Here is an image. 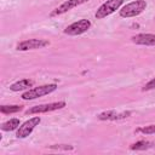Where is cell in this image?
I'll return each mask as SVG.
<instances>
[{
    "label": "cell",
    "instance_id": "obj_7",
    "mask_svg": "<svg viewBox=\"0 0 155 155\" xmlns=\"http://www.w3.org/2000/svg\"><path fill=\"white\" fill-rule=\"evenodd\" d=\"M91 27V22L88 19H80L78 22L71 23L64 29V34L67 35H80L85 31H87Z\"/></svg>",
    "mask_w": 155,
    "mask_h": 155
},
{
    "label": "cell",
    "instance_id": "obj_5",
    "mask_svg": "<svg viewBox=\"0 0 155 155\" xmlns=\"http://www.w3.org/2000/svg\"><path fill=\"white\" fill-rule=\"evenodd\" d=\"M48 45H50V41L45 40V39H29V40H24V41L17 44L16 50H18V51L36 50V48H42Z\"/></svg>",
    "mask_w": 155,
    "mask_h": 155
},
{
    "label": "cell",
    "instance_id": "obj_3",
    "mask_svg": "<svg viewBox=\"0 0 155 155\" xmlns=\"http://www.w3.org/2000/svg\"><path fill=\"white\" fill-rule=\"evenodd\" d=\"M124 0H107L104 4H102L98 10L96 11V18L97 19H102L105 18L107 16L111 15L113 12H115L121 5H122Z\"/></svg>",
    "mask_w": 155,
    "mask_h": 155
},
{
    "label": "cell",
    "instance_id": "obj_8",
    "mask_svg": "<svg viewBox=\"0 0 155 155\" xmlns=\"http://www.w3.org/2000/svg\"><path fill=\"white\" fill-rule=\"evenodd\" d=\"M87 1H88V0H67V1H64L63 4H61L57 8H54V10L50 13V16L53 17V16H58V15L65 13V12L70 11L71 8L79 6V5H81V4H85V2H87Z\"/></svg>",
    "mask_w": 155,
    "mask_h": 155
},
{
    "label": "cell",
    "instance_id": "obj_15",
    "mask_svg": "<svg viewBox=\"0 0 155 155\" xmlns=\"http://www.w3.org/2000/svg\"><path fill=\"white\" fill-rule=\"evenodd\" d=\"M137 132H142L144 134H155V125H149V126H144L137 130Z\"/></svg>",
    "mask_w": 155,
    "mask_h": 155
},
{
    "label": "cell",
    "instance_id": "obj_6",
    "mask_svg": "<svg viewBox=\"0 0 155 155\" xmlns=\"http://www.w3.org/2000/svg\"><path fill=\"white\" fill-rule=\"evenodd\" d=\"M65 107V102L64 101H59V102H53V103H46V104H40V105H35L30 109H28L25 113L27 114H40V113H48V111H53V110H58Z\"/></svg>",
    "mask_w": 155,
    "mask_h": 155
},
{
    "label": "cell",
    "instance_id": "obj_9",
    "mask_svg": "<svg viewBox=\"0 0 155 155\" xmlns=\"http://www.w3.org/2000/svg\"><path fill=\"white\" fill-rule=\"evenodd\" d=\"M131 39L137 45L155 46V34H137L133 35Z\"/></svg>",
    "mask_w": 155,
    "mask_h": 155
},
{
    "label": "cell",
    "instance_id": "obj_4",
    "mask_svg": "<svg viewBox=\"0 0 155 155\" xmlns=\"http://www.w3.org/2000/svg\"><path fill=\"white\" fill-rule=\"evenodd\" d=\"M41 122V117L40 116H34L27 121H24L18 128H17V132H16V137L17 138H27L31 132Z\"/></svg>",
    "mask_w": 155,
    "mask_h": 155
},
{
    "label": "cell",
    "instance_id": "obj_13",
    "mask_svg": "<svg viewBox=\"0 0 155 155\" xmlns=\"http://www.w3.org/2000/svg\"><path fill=\"white\" fill-rule=\"evenodd\" d=\"M153 144H154V143L148 142V140H139V142L133 143L130 148H131L132 150H145V149H148V148L153 147Z\"/></svg>",
    "mask_w": 155,
    "mask_h": 155
},
{
    "label": "cell",
    "instance_id": "obj_14",
    "mask_svg": "<svg viewBox=\"0 0 155 155\" xmlns=\"http://www.w3.org/2000/svg\"><path fill=\"white\" fill-rule=\"evenodd\" d=\"M22 110V105H1L0 111L2 114H13Z\"/></svg>",
    "mask_w": 155,
    "mask_h": 155
},
{
    "label": "cell",
    "instance_id": "obj_16",
    "mask_svg": "<svg viewBox=\"0 0 155 155\" xmlns=\"http://www.w3.org/2000/svg\"><path fill=\"white\" fill-rule=\"evenodd\" d=\"M153 88H155V78L151 79L150 81H148V82L143 86L142 91H149V90H153Z\"/></svg>",
    "mask_w": 155,
    "mask_h": 155
},
{
    "label": "cell",
    "instance_id": "obj_11",
    "mask_svg": "<svg viewBox=\"0 0 155 155\" xmlns=\"http://www.w3.org/2000/svg\"><path fill=\"white\" fill-rule=\"evenodd\" d=\"M34 84L33 80H29V79H23V80H19L15 84H12L10 86V90L13 91V92H18V91H22V90H29V87H31Z\"/></svg>",
    "mask_w": 155,
    "mask_h": 155
},
{
    "label": "cell",
    "instance_id": "obj_2",
    "mask_svg": "<svg viewBox=\"0 0 155 155\" xmlns=\"http://www.w3.org/2000/svg\"><path fill=\"white\" fill-rule=\"evenodd\" d=\"M57 85L56 84H48V85H42L39 87H33L29 88L28 91H25L22 94V99L24 101H30V99H35L38 97H42L45 94H50L53 91H56Z\"/></svg>",
    "mask_w": 155,
    "mask_h": 155
},
{
    "label": "cell",
    "instance_id": "obj_12",
    "mask_svg": "<svg viewBox=\"0 0 155 155\" xmlns=\"http://www.w3.org/2000/svg\"><path fill=\"white\" fill-rule=\"evenodd\" d=\"M19 126H21L19 119H10L8 121H6L1 125V130L2 131H13V130L18 128Z\"/></svg>",
    "mask_w": 155,
    "mask_h": 155
},
{
    "label": "cell",
    "instance_id": "obj_10",
    "mask_svg": "<svg viewBox=\"0 0 155 155\" xmlns=\"http://www.w3.org/2000/svg\"><path fill=\"white\" fill-rule=\"evenodd\" d=\"M128 115H131V111H124V113H116L115 110H108V111H103L98 115L99 120H120V119H125Z\"/></svg>",
    "mask_w": 155,
    "mask_h": 155
},
{
    "label": "cell",
    "instance_id": "obj_1",
    "mask_svg": "<svg viewBox=\"0 0 155 155\" xmlns=\"http://www.w3.org/2000/svg\"><path fill=\"white\" fill-rule=\"evenodd\" d=\"M147 8V1L145 0H134L132 2H128L120 10V16L124 18H130V17H136L140 15L144 10Z\"/></svg>",
    "mask_w": 155,
    "mask_h": 155
}]
</instances>
